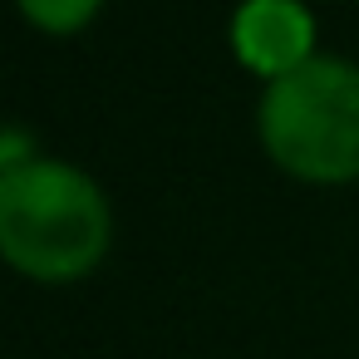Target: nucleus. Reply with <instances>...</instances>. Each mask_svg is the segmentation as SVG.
Returning a JSON list of instances; mask_svg holds the SVG:
<instances>
[{
    "label": "nucleus",
    "mask_w": 359,
    "mask_h": 359,
    "mask_svg": "<svg viewBox=\"0 0 359 359\" xmlns=\"http://www.w3.org/2000/svg\"><path fill=\"white\" fill-rule=\"evenodd\" d=\"M261 143L266 153L305 182L359 177V69L334 55L271 79L261 94Z\"/></svg>",
    "instance_id": "2"
},
{
    "label": "nucleus",
    "mask_w": 359,
    "mask_h": 359,
    "mask_svg": "<svg viewBox=\"0 0 359 359\" xmlns=\"http://www.w3.org/2000/svg\"><path fill=\"white\" fill-rule=\"evenodd\" d=\"M15 6H20L25 20L40 25L45 35H74V30H84V25L99 15L104 0H15Z\"/></svg>",
    "instance_id": "4"
},
{
    "label": "nucleus",
    "mask_w": 359,
    "mask_h": 359,
    "mask_svg": "<svg viewBox=\"0 0 359 359\" xmlns=\"http://www.w3.org/2000/svg\"><path fill=\"white\" fill-rule=\"evenodd\" d=\"M231 50L251 74L285 79L315 60V15L300 0H241L231 15Z\"/></svg>",
    "instance_id": "3"
},
{
    "label": "nucleus",
    "mask_w": 359,
    "mask_h": 359,
    "mask_svg": "<svg viewBox=\"0 0 359 359\" xmlns=\"http://www.w3.org/2000/svg\"><path fill=\"white\" fill-rule=\"evenodd\" d=\"M114 236L99 182L55 158L0 168V256L30 280L89 276Z\"/></svg>",
    "instance_id": "1"
}]
</instances>
